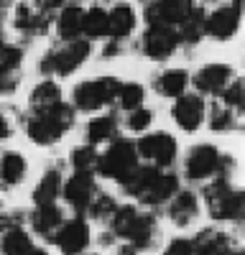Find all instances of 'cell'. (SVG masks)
<instances>
[{
    "label": "cell",
    "instance_id": "6da1fadb",
    "mask_svg": "<svg viewBox=\"0 0 245 255\" xmlns=\"http://www.w3.org/2000/svg\"><path fill=\"white\" fill-rule=\"evenodd\" d=\"M74 125V110L64 102H54L46 108H33L26 120V133L36 145H54Z\"/></svg>",
    "mask_w": 245,
    "mask_h": 255
},
{
    "label": "cell",
    "instance_id": "7a4b0ae2",
    "mask_svg": "<svg viewBox=\"0 0 245 255\" xmlns=\"http://www.w3.org/2000/svg\"><path fill=\"white\" fill-rule=\"evenodd\" d=\"M110 230L113 235L128 240V245H133L135 250L151 248L153 238H156V220L151 215H140V212L130 204L118 207L115 215L110 220Z\"/></svg>",
    "mask_w": 245,
    "mask_h": 255
},
{
    "label": "cell",
    "instance_id": "3957f363",
    "mask_svg": "<svg viewBox=\"0 0 245 255\" xmlns=\"http://www.w3.org/2000/svg\"><path fill=\"white\" fill-rule=\"evenodd\" d=\"M204 199H207L210 215L215 220H240L243 217V209H245L243 191H238L228 181V176H215V181L204 186Z\"/></svg>",
    "mask_w": 245,
    "mask_h": 255
},
{
    "label": "cell",
    "instance_id": "277c9868",
    "mask_svg": "<svg viewBox=\"0 0 245 255\" xmlns=\"http://www.w3.org/2000/svg\"><path fill=\"white\" fill-rule=\"evenodd\" d=\"M92 46L90 41L85 38H72V41H61V46L51 49L44 61H38V72L44 74H59V77H67L72 74L77 67H82V64L87 61Z\"/></svg>",
    "mask_w": 245,
    "mask_h": 255
},
{
    "label": "cell",
    "instance_id": "5b68a950",
    "mask_svg": "<svg viewBox=\"0 0 245 255\" xmlns=\"http://www.w3.org/2000/svg\"><path fill=\"white\" fill-rule=\"evenodd\" d=\"M233 166L235 163H233L230 156H222L215 145L202 143V145H194L192 151H189V158H187V179L204 181V179H212V176H230Z\"/></svg>",
    "mask_w": 245,
    "mask_h": 255
},
{
    "label": "cell",
    "instance_id": "8992f818",
    "mask_svg": "<svg viewBox=\"0 0 245 255\" xmlns=\"http://www.w3.org/2000/svg\"><path fill=\"white\" fill-rule=\"evenodd\" d=\"M138 166V151L130 140H110V148L97 158V174L115 179L118 184Z\"/></svg>",
    "mask_w": 245,
    "mask_h": 255
},
{
    "label": "cell",
    "instance_id": "52a82bcc",
    "mask_svg": "<svg viewBox=\"0 0 245 255\" xmlns=\"http://www.w3.org/2000/svg\"><path fill=\"white\" fill-rule=\"evenodd\" d=\"M118 79L113 77H100V79H90V82H82L74 87L72 100H74V108L82 113H95L102 110L105 105L115 102V92H118Z\"/></svg>",
    "mask_w": 245,
    "mask_h": 255
},
{
    "label": "cell",
    "instance_id": "ba28073f",
    "mask_svg": "<svg viewBox=\"0 0 245 255\" xmlns=\"http://www.w3.org/2000/svg\"><path fill=\"white\" fill-rule=\"evenodd\" d=\"M135 151L138 158H146L151 166L163 168V166H171L176 158V140L169 133H151L135 143Z\"/></svg>",
    "mask_w": 245,
    "mask_h": 255
},
{
    "label": "cell",
    "instance_id": "9c48e42d",
    "mask_svg": "<svg viewBox=\"0 0 245 255\" xmlns=\"http://www.w3.org/2000/svg\"><path fill=\"white\" fill-rule=\"evenodd\" d=\"M192 8V0H153L146 8V20L148 26H179Z\"/></svg>",
    "mask_w": 245,
    "mask_h": 255
},
{
    "label": "cell",
    "instance_id": "30bf717a",
    "mask_svg": "<svg viewBox=\"0 0 245 255\" xmlns=\"http://www.w3.org/2000/svg\"><path fill=\"white\" fill-rule=\"evenodd\" d=\"M51 240L56 243V248L64 255H79L90 245V227H87V222L82 217L69 220V222H64L56 230V235Z\"/></svg>",
    "mask_w": 245,
    "mask_h": 255
},
{
    "label": "cell",
    "instance_id": "8fae6325",
    "mask_svg": "<svg viewBox=\"0 0 245 255\" xmlns=\"http://www.w3.org/2000/svg\"><path fill=\"white\" fill-rule=\"evenodd\" d=\"M179 46V36L174 31V26H151L148 33L143 36V51L153 61H163L169 59Z\"/></svg>",
    "mask_w": 245,
    "mask_h": 255
},
{
    "label": "cell",
    "instance_id": "7c38bea8",
    "mask_svg": "<svg viewBox=\"0 0 245 255\" xmlns=\"http://www.w3.org/2000/svg\"><path fill=\"white\" fill-rule=\"evenodd\" d=\"M240 28V5H220L207 20H204V33H210L217 41H230Z\"/></svg>",
    "mask_w": 245,
    "mask_h": 255
},
{
    "label": "cell",
    "instance_id": "4fadbf2b",
    "mask_svg": "<svg viewBox=\"0 0 245 255\" xmlns=\"http://www.w3.org/2000/svg\"><path fill=\"white\" fill-rule=\"evenodd\" d=\"M235 79V72L228 64H207L194 74V87L199 95H220Z\"/></svg>",
    "mask_w": 245,
    "mask_h": 255
},
{
    "label": "cell",
    "instance_id": "5bb4252c",
    "mask_svg": "<svg viewBox=\"0 0 245 255\" xmlns=\"http://www.w3.org/2000/svg\"><path fill=\"white\" fill-rule=\"evenodd\" d=\"M176 125L181 128V130H197V128L202 125L204 120V100L199 95H187V92H181L174 102V110H171Z\"/></svg>",
    "mask_w": 245,
    "mask_h": 255
},
{
    "label": "cell",
    "instance_id": "9a60e30c",
    "mask_svg": "<svg viewBox=\"0 0 245 255\" xmlns=\"http://www.w3.org/2000/svg\"><path fill=\"white\" fill-rule=\"evenodd\" d=\"M20 64H23V51L0 38V95L15 92Z\"/></svg>",
    "mask_w": 245,
    "mask_h": 255
},
{
    "label": "cell",
    "instance_id": "2e32d148",
    "mask_svg": "<svg viewBox=\"0 0 245 255\" xmlns=\"http://www.w3.org/2000/svg\"><path fill=\"white\" fill-rule=\"evenodd\" d=\"M179 191V179L174 174H163L161 168L151 176V181L143 186V191L135 197L138 202L143 204H151V207H158V204H166L174 194Z\"/></svg>",
    "mask_w": 245,
    "mask_h": 255
},
{
    "label": "cell",
    "instance_id": "e0dca14e",
    "mask_svg": "<svg viewBox=\"0 0 245 255\" xmlns=\"http://www.w3.org/2000/svg\"><path fill=\"white\" fill-rule=\"evenodd\" d=\"M95 194H97V186H95L92 174H79V171H74V176L64 184V199L69 202L72 209L79 212V215H82V212H87V207H90V202L95 199Z\"/></svg>",
    "mask_w": 245,
    "mask_h": 255
},
{
    "label": "cell",
    "instance_id": "ac0fdd59",
    "mask_svg": "<svg viewBox=\"0 0 245 255\" xmlns=\"http://www.w3.org/2000/svg\"><path fill=\"white\" fill-rule=\"evenodd\" d=\"M194 255H240L233 240L220 230H202L192 243Z\"/></svg>",
    "mask_w": 245,
    "mask_h": 255
},
{
    "label": "cell",
    "instance_id": "d6986e66",
    "mask_svg": "<svg viewBox=\"0 0 245 255\" xmlns=\"http://www.w3.org/2000/svg\"><path fill=\"white\" fill-rule=\"evenodd\" d=\"M64 225V215H61V209L56 204H38L31 215V227L36 235L51 240L56 235V230Z\"/></svg>",
    "mask_w": 245,
    "mask_h": 255
},
{
    "label": "cell",
    "instance_id": "ffe728a7",
    "mask_svg": "<svg viewBox=\"0 0 245 255\" xmlns=\"http://www.w3.org/2000/svg\"><path fill=\"white\" fill-rule=\"evenodd\" d=\"M135 28V13L128 3H118L110 13H108V36L113 41H122L125 36H130Z\"/></svg>",
    "mask_w": 245,
    "mask_h": 255
},
{
    "label": "cell",
    "instance_id": "44dd1931",
    "mask_svg": "<svg viewBox=\"0 0 245 255\" xmlns=\"http://www.w3.org/2000/svg\"><path fill=\"white\" fill-rule=\"evenodd\" d=\"M169 217L174 225H189L197 220L199 215V204H197V197L192 194V191H176V194L169 199Z\"/></svg>",
    "mask_w": 245,
    "mask_h": 255
},
{
    "label": "cell",
    "instance_id": "7402d4cb",
    "mask_svg": "<svg viewBox=\"0 0 245 255\" xmlns=\"http://www.w3.org/2000/svg\"><path fill=\"white\" fill-rule=\"evenodd\" d=\"M82 20H85V10L79 5H67L56 18V33L61 41H72L82 36Z\"/></svg>",
    "mask_w": 245,
    "mask_h": 255
},
{
    "label": "cell",
    "instance_id": "603a6c76",
    "mask_svg": "<svg viewBox=\"0 0 245 255\" xmlns=\"http://www.w3.org/2000/svg\"><path fill=\"white\" fill-rule=\"evenodd\" d=\"M187 84H189V74L184 69H169V72H163L153 79L156 92L163 95V97H179L187 90Z\"/></svg>",
    "mask_w": 245,
    "mask_h": 255
},
{
    "label": "cell",
    "instance_id": "cb8c5ba5",
    "mask_svg": "<svg viewBox=\"0 0 245 255\" xmlns=\"http://www.w3.org/2000/svg\"><path fill=\"white\" fill-rule=\"evenodd\" d=\"M26 176V158L20 153H3V158H0V181H3V186H15L20 184Z\"/></svg>",
    "mask_w": 245,
    "mask_h": 255
},
{
    "label": "cell",
    "instance_id": "d4e9b609",
    "mask_svg": "<svg viewBox=\"0 0 245 255\" xmlns=\"http://www.w3.org/2000/svg\"><path fill=\"white\" fill-rule=\"evenodd\" d=\"M59 191H61V174L56 171V168H49L33 189V204L36 207L38 204H54Z\"/></svg>",
    "mask_w": 245,
    "mask_h": 255
},
{
    "label": "cell",
    "instance_id": "484cf974",
    "mask_svg": "<svg viewBox=\"0 0 245 255\" xmlns=\"http://www.w3.org/2000/svg\"><path fill=\"white\" fill-rule=\"evenodd\" d=\"M115 138H118V120H115V115H102V118L90 120V125H87V143L100 145V143H110Z\"/></svg>",
    "mask_w": 245,
    "mask_h": 255
},
{
    "label": "cell",
    "instance_id": "4316f807",
    "mask_svg": "<svg viewBox=\"0 0 245 255\" xmlns=\"http://www.w3.org/2000/svg\"><path fill=\"white\" fill-rule=\"evenodd\" d=\"M204 20H207L204 13L199 8H192V13L179 23V31H176L179 44H197V41L204 36Z\"/></svg>",
    "mask_w": 245,
    "mask_h": 255
},
{
    "label": "cell",
    "instance_id": "83f0119b",
    "mask_svg": "<svg viewBox=\"0 0 245 255\" xmlns=\"http://www.w3.org/2000/svg\"><path fill=\"white\" fill-rule=\"evenodd\" d=\"M82 33L87 36V41H97L108 36V10H102L100 5L85 10V20H82Z\"/></svg>",
    "mask_w": 245,
    "mask_h": 255
},
{
    "label": "cell",
    "instance_id": "f1b7e54d",
    "mask_svg": "<svg viewBox=\"0 0 245 255\" xmlns=\"http://www.w3.org/2000/svg\"><path fill=\"white\" fill-rule=\"evenodd\" d=\"M13 23L18 31H26V33H38L46 28V15H41L38 10H33L31 5H18L15 8V18Z\"/></svg>",
    "mask_w": 245,
    "mask_h": 255
},
{
    "label": "cell",
    "instance_id": "f546056e",
    "mask_svg": "<svg viewBox=\"0 0 245 255\" xmlns=\"http://www.w3.org/2000/svg\"><path fill=\"white\" fill-rule=\"evenodd\" d=\"M97 158H100V153L95 151L92 143L77 145L72 151V166H74V171H79V174H95L97 171Z\"/></svg>",
    "mask_w": 245,
    "mask_h": 255
},
{
    "label": "cell",
    "instance_id": "4dcf8cb0",
    "mask_svg": "<svg viewBox=\"0 0 245 255\" xmlns=\"http://www.w3.org/2000/svg\"><path fill=\"white\" fill-rule=\"evenodd\" d=\"M143 97H146V90L135 82H128V84H118V92H115V100L122 110H135L143 105Z\"/></svg>",
    "mask_w": 245,
    "mask_h": 255
},
{
    "label": "cell",
    "instance_id": "1f68e13d",
    "mask_svg": "<svg viewBox=\"0 0 245 255\" xmlns=\"http://www.w3.org/2000/svg\"><path fill=\"white\" fill-rule=\"evenodd\" d=\"M33 248L31 238L20 227L3 232V255H26Z\"/></svg>",
    "mask_w": 245,
    "mask_h": 255
},
{
    "label": "cell",
    "instance_id": "d6a6232c",
    "mask_svg": "<svg viewBox=\"0 0 245 255\" xmlns=\"http://www.w3.org/2000/svg\"><path fill=\"white\" fill-rule=\"evenodd\" d=\"M61 100V90L59 84L51 79H44L41 84H36L31 92V108H46V105H54Z\"/></svg>",
    "mask_w": 245,
    "mask_h": 255
},
{
    "label": "cell",
    "instance_id": "836d02e7",
    "mask_svg": "<svg viewBox=\"0 0 245 255\" xmlns=\"http://www.w3.org/2000/svg\"><path fill=\"white\" fill-rule=\"evenodd\" d=\"M238 123V110L228 108V105H215L212 113H210V128L215 133H225V130H233Z\"/></svg>",
    "mask_w": 245,
    "mask_h": 255
},
{
    "label": "cell",
    "instance_id": "e575fe53",
    "mask_svg": "<svg viewBox=\"0 0 245 255\" xmlns=\"http://www.w3.org/2000/svg\"><path fill=\"white\" fill-rule=\"evenodd\" d=\"M115 209H118V204H115V199L108 197V194H95V199H92L90 207H87L90 217H92V220H100V222H110L113 215H115Z\"/></svg>",
    "mask_w": 245,
    "mask_h": 255
},
{
    "label": "cell",
    "instance_id": "d590c367",
    "mask_svg": "<svg viewBox=\"0 0 245 255\" xmlns=\"http://www.w3.org/2000/svg\"><path fill=\"white\" fill-rule=\"evenodd\" d=\"M220 100H222V105H228V108H233V110L240 113V108H243V82L240 79H233L228 87L220 92Z\"/></svg>",
    "mask_w": 245,
    "mask_h": 255
},
{
    "label": "cell",
    "instance_id": "8d00e7d4",
    "mask_svg": "<svg viewBox=\"0 0 245 255\" xmlns=\"http://www.w3.org/2000/svg\"><path fill=\"white\" fill-rule=\"evenodd\" d=\"M151 120H153V113L146 110V108L140 105V108L130 110V115H128V128H130L133 133H143V130L151 125Z\"/></svg>",
    "mask_w": 245,
    "mask_h": 255
},
{
    "label": "cell",
    "instance_id": "74e56055",
    "mask_svg": "<svg viewBox=\"0 0 245 255\" xmlns=\"http://www.w3.org/2000/svg\"><path fill=\"white\" fill-rule=\"evenodd\" d=\"M15 133V110L0 108V140H5Z\"/></svg>",
    "mask_w": 245,
    "mask_h": 255
},
{
    "label": "cell",
    "instance_id": "f35d334b",
    "mask_svg": "<svg viewBox=\"0 0 245 255\" xmlns=\"http://www.w3.org/2000/svg\"><path fill=\"white\" fill-rule=\"evenodd\" d=\"M163 255H194V250H192V243L189 240L176 238V240L169 243V248L163 250Z\"/></svg>",
    "mask_w": 245,
    "mask_h": 255
},
{
    "label": "cell",
    "instance_id": "ab89813d",
    "mask_svg": "<svg viewBox=\"0 0 245 255\" xmlns=\"http://www.w3.org/2000/svg\"><path fill=\"white\" fill-rule=\"evenodd\" d=\"M64 0H38V8L41 10H54V8H59Z\"/></svg>",
    "mask_w": 245,
    "mask_h": 255
},
{
    "label": "cell",
    "instance_id": "60d3db41",
    "mask_svg": "<svg viewBox=\"0 0 245 255\" xmlns=\"http://www.w3.org/2000/svg\"><path fill=\"white\" fill-rule=\"evenodd\" d=\"M118 49H120V41H110V44L105 46V51H102V54H105V59H113V56L118 54Z\"/></svg>",
    "mask_w": 245,
    "mask_h": 255
},
{
    "label": "cell",
    "instance_id": "b9f144b4",
    "mask_svg": "<svg viewBox=\"0 0 245 255\" xmlns=\"http://www.w3.org/2000/svg\"><path fill=\"white\" fill-rule=\"evenodd\" d=\"M118 255H138V250H135L133 245H122V248L118 250Z\"/></svg>",
    "mask_w": 245,
    "mask_h": 255
},
{
    "label": "cell",
    "instance_id": "7bdbcfd3",
    "mask_svg": "<svg viewBox=\"0 0 245 255\" xmlns=\"http://www.w3.org/2000/svg\"><path fill=\"white\" fill-rule=\"evenodd\" d=\"M26 255H49V253H46V250H41V248H36V245H33V248H31V250H28Z\"/></svg>",
    "mask_w": 245,
    "mask_h": 255
},
{
    "label": "cell",
    "instance_id": "ee69618b",
    "mask_svg": "<svg viewBox=\"0 0 245 255\" xmlns=\"http://www.w3.org/2000/svg\"><path fill=\"white\" fill-rule=\"evenodd\" d=\"M0 23H3V3H0Z\"/></svg>",
    "mask_w": 245,
    "mask_h": 255
},
{
    "label": "cell",
    "instance_id": "f6af8a7d",
    "mask_svg": "<svg viewBox=\"0 0 245 255\" xmlns=\"http://www.w3.org/2000/svg\"><path fill=\"white\" fill-rule=\"evenodd\" d=\"M148 3H153V0H148Z\"/></svg>",
    "mask_w": 245,
    "mask_h": 255
}]
</instances>
